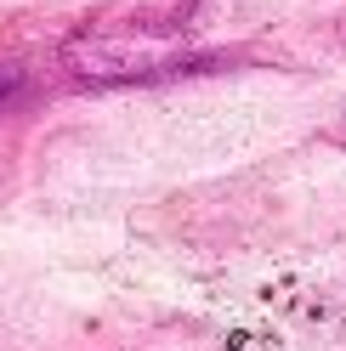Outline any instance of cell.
Masks as SVG:
<instances>
[{
    "label": "cell",
    "instance_id": "2",
    "mask_svg": "<svg viewBox=\"0 0 346 351\" xmlns=\"http://www.w3.org/2000/svg\"><path fill=\"white\" fill-rule=\"evenodd\" d=\"M330 136H335V142H341V147H346V102H341V114H335V119H330Z\"/></svg>",
    "mask_w": 346,
    "mask_h": 351
},
{
    "label": "cell",
    "instance_id": "1",
    "mask_svg": "<svg viewBox=\"0 0 346 351\" xmlns=\"http://www.w3.org/2000/svg\"><path fill=\"white\" fill-rule=\"evenodd\" d=\"M199 62V51L182 34L159 29H85L62 46V74L80 85H154L165 74H182Z\"/></svg>",
    "mask_w": 346,
    "mask_h": 351
}]
</instances>
